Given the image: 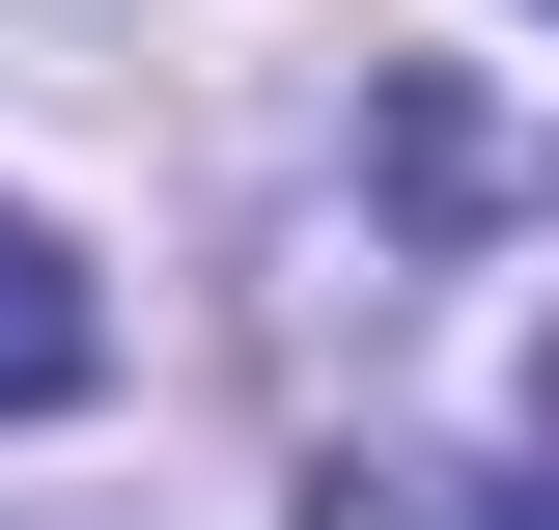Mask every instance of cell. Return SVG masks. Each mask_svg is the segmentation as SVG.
I'll return each mask as SVG.
<instances>
[{
    "label": "cell",
    "mask_w": 559,
    "mask_h": 530,
    "mask_svg": "<svg viewBox=\"0 0 559 530\" xmlns=\"http://www.w3.org/2000/svg\"><path fill=\"white\" fill-rule=\"evenodd\" d=\"M84 363H112V279H84V252H57V224L0 196V419H57V392H84Z\"/></svg>",
    "instance_id": "6da1fadb"
},
{
    "label": "cell",
    "mask_w": 559,
    "mask_h": 530,
    "mask_svg": "<svg viewBox=\"0 0 559 530\" xmlns=\"http://www.w3.org/2000/svg\"><path fill=\"white\" fill-rule=\"evenodd\" d=\"M308 530H559L532 474H448V447H364V474H308Z\"/></svg>",
    "instance_id": "7a4b0ae2"
}]
</instances>
